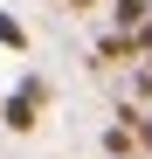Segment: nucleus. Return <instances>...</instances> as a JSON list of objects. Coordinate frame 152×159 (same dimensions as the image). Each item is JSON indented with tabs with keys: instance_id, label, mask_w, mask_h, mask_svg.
Masks as SVG:
<instances>
[{
	"instance_id": "nucleus-1",
	"label": "nucleus",
	"mask_w": 152,
	"mask_h": 159,
	"mask_svg": "<svg viewBox=\"0 0 152 159\" xmlns=\"http://www.w3.org/2000/svg\"><path fill=\"white\" fill-rule=\"evenodd\" d=\"M48 90L42 83H21L14 97H0V118H7V131H35V104H42Z\"/></svg>"
},
{
	"instance_id": "nucleus-2",
	"label": "nucleus",
	"mask_w": 152,
	"mask_h": 159,
	"mask_svg": "<svg viewBox=\"0 0 152 159\" xmlns=\"http://www.w3.org/2000/svg\"><path fill=\"white\" fill-rule=\"evenodd\" d=\"M145 14H152V0H118V28H145Z\"/></svg>"
},
{
	"instance_id": "nucleus-3",
	"label": "nucleus",
	"mask_w": 152,
	"mask_h": 159,
	"mask_svg": "<svg viewBox=\"0 0 152 159\" xmlns=\"http://www.w3.org/2000/svg\"><path fill=\"white\" fill-rule=\"evenodd\" d=\"M132 139H138L132 125H111V131H104V152H111V159H124V152H132Z\"/></svg>"
},
{
	"instance_id": "nucleus-4",
	"label": "nucleus",
	"mask_w": 152,
	"mask_h": 159,
	"mask_svg": "<svg viewBox=\"0 0 152 159\" xmlns=\"http://www.w3.org/2000/svg\"><path fill=\"white\" fill-rule=\"evenodd\" d=\"M0 42H7V48H28V35H21V21H14V14H0Z\"/></svg>"
}]
</instances>
